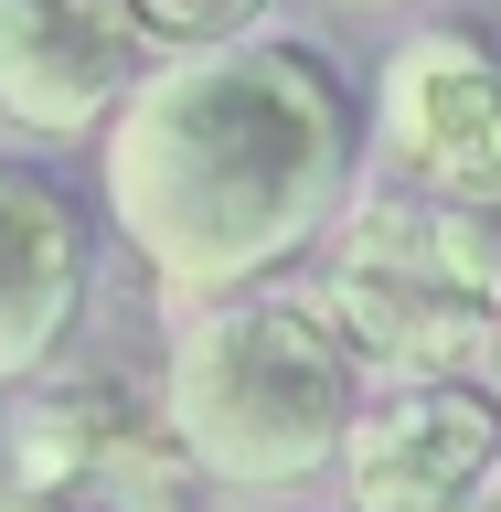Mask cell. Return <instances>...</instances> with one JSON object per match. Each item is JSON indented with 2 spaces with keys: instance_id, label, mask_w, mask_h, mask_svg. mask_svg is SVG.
<instances>
[{
  "instance_id": "9",
  "label": "cell",
  "mask_w": 501,
  "mask_h": 512,
  "mask_svg": "<svg viewBox=\"0 0 501 512\" xmlns=\"http://www.w3.org/2000/svg\"><path fill=\"white\" fill-rule=\"evenodd\" d=\"M160 54H192V43H235V32L267 22V0H139Z\"/></svg>"
},
{
  "instance_id": "1",
  "label": "cell",
  "mask_w": 501,
  "mask_h": 512,
  "mask_svg": "<svg viewBox=\"0 0 501 512\" xmlns=\"http://www.w3.org/2000/svg\"><path fill=\"white\" fill-rule=\"evenodd\" d=\"M363 96L310 32L160 54L96 128V192L160 299H235L342 235L363 203Z\"/></svg>"
},
{
  "instance_id": "8",
  "label": "cell",
  "mask_w": 501,
  "mask_h": 512,
  "mask_svg": "<svg viewBox=\"0 0 501 512\" xmlns=\"http://www.w3.org/2000/svg\"><path fill=\"white\" fill-rule=\"evenodd\" d=\"M86 278H96L86 214H75L43 171H11V160H0V384H32L75 342Z\"/></svg>"
},
{
  "instance_id": "13",
  "label": "cell",
  "mask_w": 501,
  "mask_h": 512,
  "mask_svg": "<svg viewBox=\"0 0 501 512\" xmlns=\"http://www.w3.org/2000/svg\"><path fill=\"white\" fill-rule=\"evenodd\" d=\"M352 11H374V0H352Z\"/></svg>"
},
{
  "instance_id": "5",
  "label": "cell",
  "mask_w": 501,
  "mask_h": 512,
  "mask_svg": "<svg viewBox=\"0 0 501 512\" xmlns=\"http://www.w3.org/2000/svg\"><path fill=\"white\" fill-rule=\"evenodd\" d=\"M374 150L427 192L501 182V43L470 22H416L374 75Z\"/></svg>"
},
{
  "instance_id": "12",
  "label": "cell",
  "mask_w": 501,
  "mask_h": 512,
  "mask_svg": "<svg viewBox=\"0 0 501 512\" xmlns=\"http://www.w3.org/2000/svg\"><path fill=\"white\" fill-rule=\"evenodd\" d=\"M480 512H501V470H491V491H480Z\"/></svg>"
},
{
  "instance_id": "6",
  "label": "cell",
  "mask_w": 501,
  "mask_h": 512,
  "mask_svg": "<svg viewBox=\"0 0 501 512\" xmlns=\"http://www.w3.org/2000/svg\"><path fill=\"white\" fill-rule=\"evenodd\" d=\"M150 75L139 0H0V118L32 139H96Z\"/></svg>"
},
{
  "instance_id": "10",
  "label": "cell",
  "mask_w": 501,
  "mask_h": 512,
  "mask_svg": "<svg viewBox=\"0 0 501 512\" xmlns=\"http://www.w3.org/2000/svg\"><path fill=\"white\" fill-rule=\"evenodd\" d=\"M0 512H107V502H64V491H0Z\"/></svg>"
},
{
  "instance_id": "4",
  "label": "cell",
  "mask_w": 501,
  "mask_h": 512,
  "mask_svg": "<svg viewBox=\"0 0 501 512\" xmlns=\"http://www.w3.org/2000/svg\"><path fill=\"white\" fill-rule=\"evenodd\" d=\"M491 470H501V384L480 374L374 384L342 438L352 512H480Z\"/></svg>"
},
{
  "instance_id": "7",
  "label": "cell",
  "mask_w": 501,
  "mask_h": 512,
  "mask_svg": "<svg viewBox=\"0 0 501 512\" xmlns=\"http://www.w3.org/2000/svg\"><path fill=\"white\" fill-rule=\"evenodd\" d=\"M320 310L342 320V342L363 352L374 384H427V374L491 363V299L438 278L427 256H331Z\"/></svg>"
},
{
  "instance_id": "11",
  "label": "cell",
  "mask_w": 501,
  "mask_h": 512,
  "mask_svg": "<svg viewBox=\"0 0 501 512\" xmlns=\"http://www.w3.org/2000/svg\"><path fill=\"white\" fill-rule=\"evenodd\" d=\"M491 384H501V310H491Z\"/></svg>"
},
{
  "instance_id": "3",
  "label": "cell",
  "mask_w": 501,
  "mask_h": 512,
  "mask_svg": "<svg viewBox=\"0 0 501 512\" xmlns=\"http://www.w3.org/2000/svg\"><path fill=\"white\" fill-rule=\"evenodd\" d=\"M192 448L171 416H139V395L107 374H32L0 416V491H64L107 512H171L192 491Z\"/></svg>"
},
{
  "instance_id": "2",
  "label": "cell",
  "mask_w": 501,
  "mask_h": 512,
  "mask_svg": "<svg viewBox=\"0 0 501 512\" xmlns=\"http://www.w3.org/2000/svg\"><path fill=\"white\" fill-rule=\"evenodd\" d=\"M160 416L182 427L214 491H299L342 470V438L363 416V352L320 299H288V288L192 299L171 331Z\"/></svg>"
}]
</instances>
